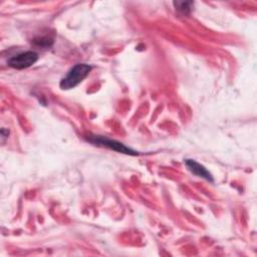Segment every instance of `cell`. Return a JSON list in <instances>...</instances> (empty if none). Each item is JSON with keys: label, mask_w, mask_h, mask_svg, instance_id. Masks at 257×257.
<instances>
[{"label": "cell", "mask_w": 257, "mask_h": 257, "mask_svg": "<svg viewBox=\"0 0 257 257\" xmlns=\"http://www.w3.org/2000/svg\"><path fill=\"white\" fill-rule=\"evenodd\" d=\"M91 66L85 63H77L72 66L66 75L60 80V87L62 89H70L79 84L90 72Z\"/></svg>", "instance_id": "obj_1"}, {"label": "cell", "mask_w": 257, "mask_h": 257, "mask_svg": "<svg viewBox=\"0 0 257 257\" xmlns=\"http://www.w3.org/2000/svg\"><path fill=\"white\" fill-rule=\"evenodd\" d=\"M87 141L90 142L91 144H94V145H97V146H101V147H105V148H108V149L113 150V151L118 152V153H122V154H126V155H133V156L139 155L138 152L127 148L126 146H124V145H122V144H120V143H118L116 141L106 139L104 137L93 136V137L87 138Z\"/></svg>", "instance_id": "obj_2"}, {"label": "cell", "mask_w": 257, "mask_h": 257, "mask_svg": "<svg viewBox=\"0 0 257 257\" xmlns=\"http://www.w3.org/2000/svg\"><path fill=\"white\" fill-rule=\"evenodd\" d=\"M38 59V54L34 51H26L12 56L8 60L9 66L16 69H23L33 65Z\"/></svg>", "instance_id": "obj_3"}, {"label": "cell", "mask_w": 257, "mask_h": 257, "mask_svg": "<svg viewBox=\"0 0 257 257\" xmlns=\"http://www.w3.org/2000/svg\"><path fill=\"white\" fill-rule=\"evenodd\" d=\"M185 164L187 166V168L196 176L198 177H201V178H204L205 180L207 181H210V182H213V177L211 175V173L204 167L202 166L201 164L197 163L196 161L194 160H186L185 161Z\"/></svg>", "instance_id": "obj_4"}, {"label": "cell", "mask_w": 257, "mask_h": 257, "mask_svg": "<svg viewBox=\"0 0 257 257\" xmlns=\"http://www.w3.org/2000/svg\"><path fill=\"white\" fill-rule=\"evenodd\" d=\"M173 4L176 10L183 15L190 14L194 6V2H191V1H174Z\"/></svg>", "instance_id": "obj_5"}]
</instances>
